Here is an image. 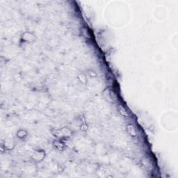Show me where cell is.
<instances>
[{"label": "cell", "mask_w": 178, "mask_h": 178, "mask_svg": "<svg viewBox=\"0 0 178 178\" xmlns=\"http://www.w3.org/2000/svg\"><path fill=\"white\" fill-rule=\"evenodd\" d=\"M118 110L120 111V113H121L122 115L125 117H128V113L126 111V109H125L124 107H122V105H119L118 107Z\"/></svg>", "instance_id": "7a4b0ae2"}, {"label": "cell", "mask_w": 178, "mask_h": 178, "mask_svg": "<svg viewBox=\"0 0 178 178\" xmlns=\"http://www.w3.org/2000/svg\"><path fill=\"white\" fill-rule=\"evenodd\" d=\"M127 131H128V133L131 136H136V131L134 130V127L133 125H128L127 126Z\"/></svg>", "instance_id": "6da1fadb"}]
</instances>
